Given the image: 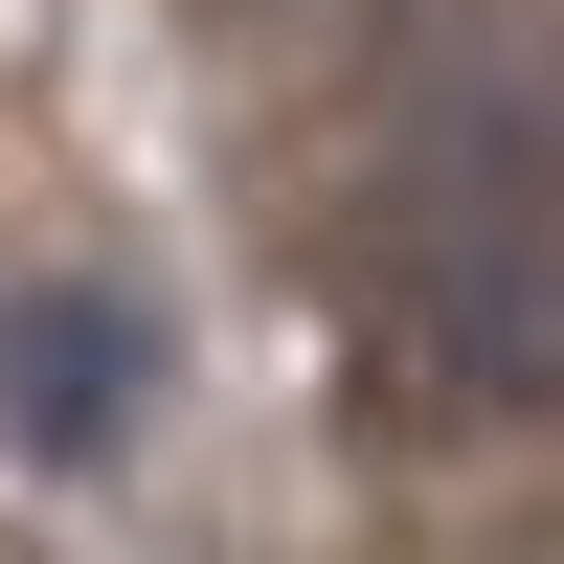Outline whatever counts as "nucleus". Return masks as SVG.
Here are the masks:
<instances>
[{
	"label": "nucleus",
	"mask_w": 564,
	"mask_h": 564,
	"mask_svg": "<svg viewBox=\"0 0 564 564\" xmlns=\"http://www.w3.org/2000/svg\"><path fill=\"white\" fill-rule=\"evenodd\" d=\"M361 384L406 430H542L564 406V45L475 68L361 181Z\"/></svg>",
	"instance_id": "nucleus-1"
},
{
	"label": "nucleus",
	"mask_w": 564,
	"mask_h": 564,
	"mask_svg": "<svg viewBox=\"0 0 564 564\" xmlns=\"http://www.w3.org/2000/svg\"><path fill=\"white\" fill-rule=\"evenodd\" d=\"M0 406H23L45 452H90V430L135 406V316H113V294H23V339H0Z\"/></svg>",
	"instance_id": "nucleus-2"
},
{
	"label": "nucleus",
	"mask_w": 564,
	"mask_h": 564,
	"mask_svg": "<svg viewBox=\"0 0 564 564\" xmlns=\"http://www.w3.org/2000/svg\"><path fill=\"white\" fill-rule=\"evenodd\" d=\"M542 564H564V542H542Z\"/></svg>",
	"instance_id": "nucleus-3"
}]
</instances>
